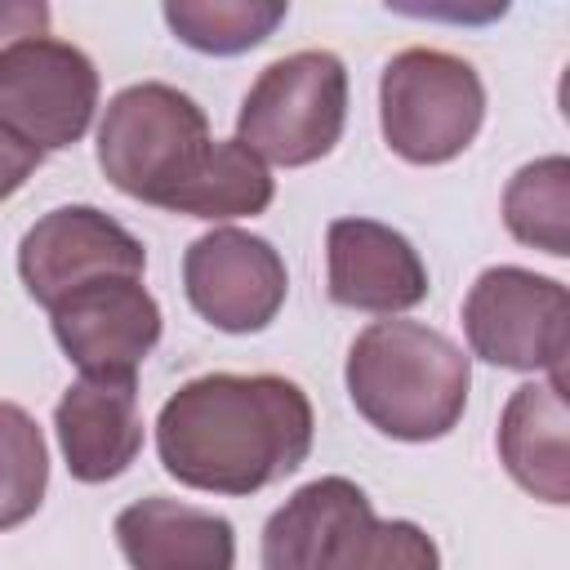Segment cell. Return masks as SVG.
Wrapping results in <instances>:
<instances>
[{"instance_id": "obj_8", "label": "cell", "mask_w": 570, "mask_h": 570, "mask_svg": "<svg viewBox=\"0 0 570 570\" xmlns=\"http://www.w3.org/2000/svg\"><path fill=\"white\" fill-rule=\"evenodd\" d=\"M94 111L98 67L85 49L36 36L0 53V125L40 156L76 147Z\"/></svg>"}, {"instance_id": "obj_11", "label": "cell", "mask_w": 570, "mask_h": 570, "mask_svg": "<svg viewBox=\"0 0 570 570\" xmlns=\"http://www.w3.org/2000/svg\"><path fill=\"white\" fill-rule=\"evenodd\" d=\"M53 338L89 379H134L160 343V307L142 276H107L49 307Z\"/></svg>"}, {"instance_id": "obj_3", "label": "cell", "mask_w": 570, "mask_h": 570, "mask_svg": "<svg viewBox=\"0 0 570 570\" xmlns=\"http://www.w3.org/2000/svg\"><path fill=\"white\" fill-rule=\"evenodd\" d=\"M263 570H441L414 521H379L347 476L298 485L263 525Z\"/></svg>"}, {"instance_id": "obj_21", "label": "cell", "mask_w": 570, "mask_h": 570, "mask_svg": "<svg viewBox=\"0 0 570 570\" xmlns=\"http://www.w3.org/2000/svg\"><path fill=\"white\" fill-rule=\"evenodd\" d=\"M40 151L36 147H27L22 138H13L4 125H0V200H9L36 169H40Z\"/></svg>"}, {"instance_id": "obj_14", "label": "cell", "mask_w": 570, "mask_h": 570, "mask_svg": "<svg viewBox=\"0 0 570 570\" xmlns=\"http://www.w3.org/2000/svg\"><path fill=\"white\" fill-rule=\"evenodd\" d=\"M116 543L134 570H232L236 530L227 517L147 494L116 512Z\"/></svg>"}, {"instance_id": "obj_5", "label": "cell", "mask_w": 570, "mask_h": 570, "mask_svg": "<svg viewBox=\"0 0 570 570\" xmlns=\"http://www.w3.org/2000/svg\"><path fill=\"white\" fill-rule=\"evenodd\" d=\"M347 125V67L330 49H298L276 58L249 85L236 142L249 147L263 165H312L334 151Z\"/></svg>"}, {"instance_id": "obj_1", "label": "cell", "mask_w": 570, "mask_h": 570, "mask_svg": "<svg viewBox=\"0 0 570 570\" xmlns=\"http://www.w3.org/2000/svg\"><path fill=\"white\" fill-rule=\"evenodd\" d=\"M312 401L281 374H200L156 414L165 472L205 494H254L312 454Z\"/></svg>"}, {"instance_id": "obj_20", "label": "cell", "mask_w": 570, "mask_h": 570, "mask_svg": "<svg viewBox=\"0 0 570 570\" xmlns=\"http://www.w3.org/2000/svg\"><path fill=\"white\" fill-rule=\"evenodd\" d=\"M36 36H49V4L45 0H0V53L22 40H36Z\"/></svg>"}, {"instance_id": "obj_4", "label": "cell", "mask_w": 570, "mask_h": 570, "mask_svg": "<svg viewBox=\"0 0 570 570\" xmlns=\"http://www.w3.org/2000/svg\"><path fill=\"white\" fill-rule=\"evenodd\" d=\"M209 120L191 94L142 80L120 89L98 125V165L107 183L142 205L178 214L214 156Z\"/></svg>"}, {"instance_id": "obj_2", "label": "cell", "mask_w": 570, "mask_h": 570, "mask_svg": "<svg viewBox=\"0 0 570 570\" xmlns=\"http://www.w3.org/2000/svg\"><path fill=\"white\" fill-rule=\"evenodd\" d=\"M343 379L370 428L392 441H436L463 419L472 365L432 325L374 321L356 334Z\"/></svg>"}, {"instance_id": "obj_17", "label": "cell", "mask_w": 570, "mask_h": 570, "mask_svg": "<svg viewBox=\"0 0 570 570\" xmlns=\"http://www.w3.org/2000/svg\"><path fill=\"white\" fill-rule=\"evenodd\" d=\"M281 0H169L165 22L169 31L191 45L196 53L232 58L254 45H263L281 22H285Z\"/></svg>"}, {"instance_id": "obj_16", "label": "cell", "mask_w": 570, "mask_h": 570, "mask_svg": "<svg viewBox=\"0 0 570 570\" xmlns=\"http://www.w3.org/2000/svg\"><path fill=\"white\" fill-rule=\"evenodd\" d=\"M503 223L521 245L566 258L570 254V160L543 156L521 165L503 187Z\"/></svg>"}, {"instance_id": "obj_9", "label": "cell", "mask_w": 570, "mask_h": 570, "mask_svg": "<svg viewBox=\"0 0 570 570\" xmlns=\"http://www.w3.org/2000/svg\"><path fill=\"white\" fill-rule=\"evenodd\" d=\"M147 249L111 214L94 205H58L36 218L18 245V276L27 294L49 312L67 294L107 276H142Z\"/></svg>"}, {"instance_id": "obj_12", "label": "cell", "mask_w": 570, "mask_h": 570, "mask_svg": "<svg viewBox=\"0 0 570 570\" xmlns=\"http://www.w3.org/2000/svg\"><path fill=\"white\" fill-rule=\"evenodd\" d=\"M325 289L338 307L396 316L428 298V267L396 227L334 218L325 232Z\"/></svg>"}, {"instance_id": "obj_10", "label": "cell", "mask_w": 570, "mask_h": 570, "mask_svg": "<svg viewBox=\"0 0 570 570\" xmlns=\"http://www.w3.org/2000/svg\"><path fill=\"white\" fill-rule=\"evenodd\" d=\"M183 289H187V303L214 330L258 334L285 307L289 272L272 240L240 227H214L187 245Z\"/></svg>"}, {"instance_id": "obj_13", "label": "cell", "mask_w": 570, "mask_h": 570, "mask_svg": "<svg viewBox=\"0 0 570 570\" xmlns=\"http://www.w3.org/2000/svg\"><path fill=\"white\" fill-rule=\"evenodd\" d=\"M53 432L67 459V472L85 485L120 476L142 450V414L134 379H89L80 374L58 410Z\"/></svg>"}, {"instance_id": "obj_6", "label": "cell", "mask_w": 570, "mask_h": 570, "mask_svg": "<svg viewBox=\"0 0 570 570\" xmlns=\"http://www.w3.org/2000/svg\"><path fill=\"white\" fill-rule=\"evenodd\" d=\"M387 147L410 165H445L472 147L485 120L476 67L445 49H401L379 76Z\"/></svg>"}, {"instance_id": "obj_18", "label": "cell", "mask_w": 570, "mask_h": 570, "mask_svg": "<svg viewBox=\"0 0 570 570\" xmlns=\"http://www.w3.org/2000/svg\"><path fill=\"white\" fill-rule=\"evenodd\" d=\"M272 196H276V183H272L267 165L249 147H240L236 138H218L205 174L196 178V187L187 191L178 214L209 218V223L254 218V214H263L272 205Z\"/></svg>"}, {"instance_id": "obj_19", "label": "cell", "mask_w": 570, "mask_h": 570, "mask_svg": "<svg viewBox=\"0 0 570 570\" xmlns=\"http://www.w3.org/2000/svg\"><path fill=\"white\" fill-rule=\"evenodd\" d=\"M49 485V445L36 428V419L0 401V530L22 525L40 503Z\"/></svg>"}, {"instance_id": "obj_7", "label": "cell", "mask_w": 570, "mask_h": 570, "mask_svg": "<svg viewBox=\"0 0 570 570\" xmlns=\"http://www.w3.org/2000/svg\"><path fill=\"white\" fill-rule=\"evenodd\" d=\"M463 334L472 356L499 370H548L561 379L570 347V294L561 281L530 267H485L463 298Z\"/></svg>"}, {"instance_id": "obj_15", "label": "cell", "mask_w": 570, "mask_h": 570, "mask_svg": "<svg viewBox=\"0 0 570 570\" xmlns=\"http://www.w3.org/2000/svg\"><path fill=\"white\" fill-rule=\"evenodd\" d=\"M570 414L561 379L525 383L508 396L499 419V459L508 476L543 503H570Z\"/></svg>"}]
</instances>
